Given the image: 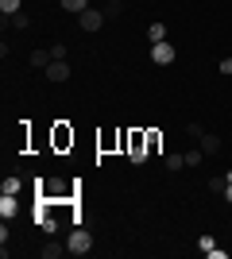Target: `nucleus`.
I'll list each match as a JSON object with an SVG mask.
<instances>
[{"instance_id":"obj_3","label":"nucleus","mask_w":232,"mask_h":259,"mask_svg":"<svg viewBox=\"0 0 232 259\" xmlns=\"http://www.w3.org/2000/svg\"><path fill=\"white\" fill-rule=\"evenodd\" d=\"M128 159L132 162H144V159H151L147 155V136H144V128H128Z\"/></svg>"},{"instance_id":"obj_20","label":"nucleus","mask_w":232,"mask_h":259,"mask_svg":"<svg viewBox=\"0 0 232 259\" xmlns=\"http://www.w3.org/2000/svg\"><path fill=\"white\" fill-rule=\"evenodd\" d=\"M12 23L23 31V27H31V16H27V12H16V16H12Z\"/></svg>"},{"instance_id":"obj_16","label":"nucleus","mask_w":232,"mask_h":259,"mask_svg":"<svg viewBox=\"0 0 232 259\" xmlns=\"http://www.w3.org/2000/svg\"><path fill=\"white\" fill-rule=\"evenodd\" d=\"M0 12H4V16H16V12H23V0H0Z\"/></svg>"},{"instance_id":"obj_22","label":"nucleus","mask_w":232,"mask_h":259,"mask_svg":"<svg viewBox=\"0 0 232 259\" xmlns=\"http://www.w3.org/2000/svg\"><path fill=\"white\" fill-rule=\"evenodd\" d=\"M224 186H228V178H213L209 190H213V194H224Z\"/></svg>"},{"instance_id":"obj_11","label":"nucleus","mask_w":232,"mask_h":259,"mask_svg":"<svg viewBox=\"0 0 232 259\" xmlns=\"http://www.w3.org/2000/svg\"><path fill=\"white\" fill-rule=\"evenodd\" d=\"M163 166H166L170 174H178L182 166H186V151H182V155H166V162H163Z\"/></svg>"},{"instance_id":"obj_4","label":"nucleus","mask_w":232,"mask_h":259,"mask_svg":"<svg viewBox=\"0 0 232 259\" xmlns=\"http://www.w3.org/2000/svg\"><path fill=\"white\" fill-rule=\"evenodd\" d=\"M66 251H70V255H89V251H93V236L77 225L74 232H70V240H66Z\"/></svg>"},{"instance_id":"obj_15","label":"nucleus","mask_w":232,"mask_h":259,"mask_svg":"<svg viewBox=\"0 0 232 259\" xmlns=\"http://www.w3.org/2000/svg\"><path fill=\"white\" fill-rule=\"evenodd\" d=\"M0 190H4V194H20V190H23V182H20V178H16V174H8Z\"/></svg>"},{"instance_id":"obj_6","label":"nucleus","mask_w":232,"mask_h":259,"mask_svg":"<svg viewBox=\"0 0 232 259\" xmlns=\"http://www.w3.org/2000/svg\"><path fill=\"white\" fill-rule=\"evenodd\" d=\"M105 20H109V16H105L101 8H85L81 16H77V23H81V31H101V27H105Z\"/></svg>"},{"instance_id":"obj_23","label":"nucleus","mask_w":232,"mask_h":259,"mask_svg":"<svg viewBox=\"0 0 232 259\" xmlns=\"http://www.w3.org/2000/svg\"><path fill=\"white\" fill-rule=\"evenodd\" d=\"M217 70H221V74L228 77V74H232V58H221V62H217Z\"/></svg>"},{"instance_id":"obj_14","label":"nucleus","mask_w":232,"mask_h":259,"mask_svg":"<svg viewBox=\"0 0 232 259\" xmlns=\"http://www.w3.org/2000/svg\"><path fill=\"white\" fill-rule=\"evenodd\" d=\"M147 39H151V43H163L166 39V23H151V27H147Z\"/></svg>"},{"instance_id":"obj_2","label":"nucleus","mask_w":232,"mask_h":259,"mask_svg":"<svg viewBox=\"0 0 232 259\" xmlns=\"http://www.w3.org/2000/svg\"><path fill=\"white\" fill-rule=\"evenodd\" d=\"M74 143H77L74 124H70V120H55V124H51V151L55 155H70Z\"/></svg>"},{"instance_id":"obj_5","label":"nucleus","mask_w":232,"mask_h":259,"mask_svg":"<svg viewBox=\"0 0 232 259\" xmlns=\"http://www.w3.org/2000/svg\"><path fill=\"white\" fill-rule=\"evenodd\" d=\"M174 58H178L174 43H166V39H163V43H151V62L155 66H170Z\"/></svg>"},{"instance_id":"obj_9","label":"nucleus","mask_w":232,"mask_h":259,"mask_svg":"<svg viewBox=\"0 0 232 259\" xmlns=\"http://www.w3.org/2000/svg\"><path fill=\"white\" fill-rule=\"evenodd\" d=\"M144 136H147V155L163 151V132H159V128H144Z\"/></svg>"},{"instance_id":"obj_10","label":"nucleus","mask_w":232,"mask_h":259,"mask_svg":"<svg viewBox=\"0 0 232 259\" xmlns=\"http://www.w3.org/2000/svg\"><path fill=\"white\" fill-rule=\"evenodd\" d=\"M198 140H201V151H205V155H217V151H221V136H213V132H201Z\"/></svg>"},{"instance_id":"obj_12","label":"nucleus","mask_w":232,"mask_h":259,"mask_svg":"<svg viewBox=\"0 0 232 259\" xmlns=\"http://www.w3.org/2000/svg\"><path fill=\"white\" fill-rule=\"evenodd\" d=\"M58 4H62V8H66V12H74V16H81V12H85V8H93L89 0H58Z\"/></svg>"},{"instance_id":"obj_7","label":"nucleus","mask_w":232,"mask_h":259,"mask_svg":"<svg viewBox=\"0 0 232 259\" xmlns=\"http://www.w3.org/2000/svg\"><path fill=\"white\" fill-rule=\"evenodd\" d=\"M43 77L51 81V85H62V81H70V62H66V58H62V62H51V66L43 70Z\"/></svg>"},{"instance_id":"obj_13","label":"nucleus","mask_w":232,"mask_h":259,"mask_svg":"<svg viewBox=\"0 0 232 259\" xmlns=\"http://www.w3.org/2000/svg\"><path fill=\"white\" fill-rule=\"evenodd\" d=\"M51 62H55V58H51V51H43V47H39V51H31V66H43V70H47Z\"/></svg>"},{"instance_id":"obj_19","label":"nucleus","mask_w":232,"mask_h":259,"mask_svg":"<svg viewBox=\"0 0 232 259\" xmlns=\"http://www.w3.org/2000/svg\"><path fill=\"white\" fill-rule=\"evenodd\" d=\"M201 159H205V151H201V147H194V151H186V166H198Z\"/></svg>"},{"instance_id":"obj_1","label":"nucleus","mask_w":232,"mask_h":259,"mask_svg":"<svg viewBox=\"0 0 232 259\" xmlns=\"http://www.w3.org/2000/svg\"><path fill=\"white\" fill-rule=\"evenodd\" d=\"M81 194V182H62V178H35V197H47V201H77Z\"/></svg>"},{"instance_id":"obj_8","label":"nucleus","mask_w":232,"mask_h":259,"mask_svg":"<svg viewBox=\"0 0 232 259\" xmlns=\"http://www.w3.org/2000/svg\"><path fill=\"white\" fill-rule=\"evenodd\" d=\"M16 213H20V201H16V194H0V217H4V221H12Z\"/></svg>"},{"instance_id":"obj_21","label":"nucleus","mask_w":232,"mask_h":259,"mask_svg":"<svg viewBox=\"0 0 232 259\" xmlns=\"http://www.w3.org/2000/svg\"><path fill=\"white\" fill-rule=\"evenodd\" d=\"M198 248H201V251H205V255H209V251H213V248H217V240H213V236H201V240H198Z\"/></svg>"},{"instance_id":"obj_24","label":"nucleus","mask_w":232,"mask_h":259,"mask_svg":"<svg viewBox=\"0 0 232 259\" xmlns=\"http://www.w3.org/2000/svg\"><path fill=\"white\" fill-rule=\"evenodd\" d=\"M224 201L232 205V178H228V186H224Z\"/></svg>"},{"instance_id":"obj_17","label":"nucleus","mask_w":232,"mask_h":259,"mask_svg":"<svg viewBox=\"0 0 232 259\" xmlns=\"http://www.w3.org/2000/svg\"><path fill=\"white\" fill-rule=\"evenodd\" d=\"M58 255H66V244H47L43 248V259H58Z\"/></svg>"},{"instance_id":"obj_18","label":"nucleus","mask_w":232,"mask_h":259,"mask_svg":"<svg viewBox=\"0 0 232 259\" xmlns=\"http://www.w3.org/2000/svg\"><path fill=\"white\" fill-rule=\"evenodd\" d=\"M47 51H51V58H55V62H62V58H66V43H51V47H47Z\"/></svg>"}]
</instances>
